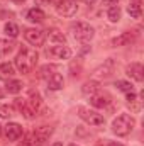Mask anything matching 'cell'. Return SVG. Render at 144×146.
Instances as JSON below:
<instances>
[{"mask_svg": "<svg viewBox=\"0 0 144 146\" xmlns=\"http://www.w3.org/2000/svg\"><path fill=\"white\" fill-rule=\"evenodd\" d=\"M37 51L36 48H22L17 56H15V61H14V66L19 70L20 73H31L34 70V66L37 65Z\"/></svg>", "mask_w": 144, "mask_h": 146, "instance_id": "6da1fadb", "label": "cell"}, {"mask_svg": "<svg viewBox=\"0 0 144 146\" xmlns=\"http://www.w3.org/2000/svg\"><path fill=\"white\" fill-rule=\"evenodd\" d=\"M134 124H136V121H134V117L132 115H129V114H120L119 117H115L114 119V122H112V131H114V134H117V136H127L132 129H134Z\"/></svg>", "mask_w": 144, "mask_h": 146, "instance_id": "7a4b0ae2", "label": "cell"}, {"mask_svg": "<svg viewBox=\"0 0 144 146\" xmlns=\"http://www.w3.org/2000/svg\"><path fill=\"white\" fill-rule=\"evenodd\" d=\"M70 31L73 33V37L78 39V41H81V42H88L95 36L93 27L90 24H87V22H73L71 26H70Z\"/></svg>", "mask_w": 144, "mask_h": 146, "instance_id": "3957f363", "label": "cell"}, {"mask_svg": "<svg viewBox=\"0 0 144 146\" xmlns=\"http://www.w3.org/2000/svg\"><path fill=\"white\" fill-rule=\"evenodd\" d=\"M51 134H53V127L51 126H39L31 133L27 143L32 146H42L46 145V141L51 138Z\"/></svg>", "mask_w": 144, "mask_h": 146, "instance_id": "277c9868", "label": "cell"}, {"mask_svg": "<svg viewBox=\"0 0 144 146\" xmlns=\"http://www.w3.org/2000/svg\"><path fill=\"white\" fill-rule=\"evenodd\" d=\"M78 115H80L87 124H90V126H102V124L105 122V119H104L102 114H98L97 110L88 109V107H83V106L78 107Z\"/></svg>", "mask_w": 144, "mask_h": 146, "instance_id": "5b68a950", "label": "cell"}, {"mask_svg": "<svg viewBox=\"0 0 144 146\" xmlns=\"http://www.w3.org/2000/svg\"><path fill=\"white\" fill-rule=\"evenodd\" d=\"M54 9L63 17H73L78 10V3H76V0H58L54 3Z\"/></svg>", "mask_w": 144, "mask_h": 146, "instance_id": "8992f818", "label": "cell"}, {"mask_svg": "<svg viewBox=\"0 0 144 146\" xmlns=\"http://www.w3.org/2000/svg\"><path fill=\"white\" fill-rule=\"evenodd\" d=\"M27 104H29V107L32 109V112H34L36 115H46L48 106H46V102L42 100V97H41L37 92H31V94H29Z\"/></svg>", "mask_w": 144, "mask_h": 146, "instance_id": "52a82bcc", "label": "cell"}, {"mask_svg": "<svg viewBox=\"0 0 144 146\" xmlns=\"http://www.w3.org/2000/svg\"><path fill=\"white\" fill-rule=\"evenodd\" d=\"M24 37H26V41L29 42V44H32V46H42L44 44V41H46V34H44V31H41V29H26L24 31Z\"/></svg>", "mask_w": 144, "mask_h": 146, "instance_id": "ba28073f", "label": "cell"}, {"mask_svg": "<svg viewBox=\"0 0 144 146\" xmlns=\"http://www.w3.org/2000/svg\"><path fill=\"white\" fill-rule=\"evenodd\" d=\"M48 54L53 56L54 60H70V56H71V49H70L66 44H54V46L49 48Z\"/></svg>", "mask_w": 144, "mask_h": 146, "instance_id": "9c48e42d", "label": "cell"}, {"mask_svg": "<svg viewBox=\"0 0 144 146\" xmlns=\"http://www.w3.org/2000/svg\"><path fill=\"white\" fill-rule=\"evenodd\" d=\"M134 41H136V33L127 31V33H122V34H119L117 37H114V39H112V46H114V48H122V46L132 44Z\"/></svg>", "mask_w": 144, "mask_h": 146, "instance_id": "30bf717a", "label": "cell"}, {"mask_svg": "<svg viewBox=\"0 0 144 146\" xmlns=\"http://www.w3.org/2000/svg\"><path fill=\"white\" fill-rule=\"evenodd\" d=\"M3 131H5V138H7L9 141H17V139L22 136V126L17 124V122H9V124L3 127Z\"/></svg>", "mask_w": 144, "mask_h": 146, "instance_id": "8fae6325", "label": "cell"}, {"mask_svg": "<svg viewBox=\"0 0 144 146\" xmlns=\"http://www.w3.org/2000/svg\"><path fill=\"white\" fill-rule=\"evenodd\" d=\"M126 73H127V76H131L132 80H136V82H143L144 80V68L141 63H131V65H127V68H126Z\"/></svg>", "mask_w": 144, "mask_h": 146, "instance_id": "7c38bea8", "label": "cell"}, {"mask_svg": "<svg viewBox=\"0 0 144 146\" xmlns=\"http://www.w3.org/2000/svg\"><path fill=\"white\" fill-rule=\"evenodd\" d=\"M90 104H92L93 107H97V109H104V107H107L108 104H110V95H108V94H100V92H97V94L90 95Z\"/></svg>", "mask_w": 144, "mask_h": 146, "instance_id": "4fadbf2b", "label": "cell"}, {"mask_svg": "<svg viewBox=\"0 0 144 146\" xmlns=\"http://www.w3.org/2000/svg\"><path fill=\"white\" fill-rule=\"evenodd\" d=\"M65 85V80H63V75L58 72H53L48 75V88L49 90H59L63 88Z\"/></svg>", "mask_w": 144, "mask_h": 146, "instance_id": "5bb4252c", "label": "cell"}, {"mask_svg": "<svg viewBox=\"0 0 144 146\" xmlns=\"http://www.w3.org/2000/svg\"><path fill=\"white\" fill-rule=\"evenodd\" d=\"M14 106H15V109L19 110L24 117H27V119H34V117H36V114H34L32 109L29 107L27 100H24V99H15V100H14Z\"/></svg>", "mask_w": 144, "mask_h": 146, "instance_id": "9a60e30c", "label": "cell"}, {"mask_svg": "<svg viewBox=\"0 0 144 146\" xmlns=\"http://www.w3.org/2000/svg\"><path fill=\"white\" fill-rule=\"evenodd\" d=\"M26 19H27L29 22L41 24V22H44V19H46V14H44L41 9L32 7V9H29V10H27V14H26Z\"/></svg>", "mask_w": 144, "mask_h": 146, "instance_id": "2e32d148", "label": "cell"}, {"mask_svg": "<svg viewBox=\"0 0 144 146\" xmlns=\"http://www.w3.org/2000/svg\"><path fill=\"white\" fill-rule=\"evenodd\" d=\"M112 72H114V61H112V60H107L102 66H98V68L93 72V75H95V76H104V78H107V76H110Z\"/></svg>", "mask_w": 144, "mask_h": 146, "instance_id": "e0dca14e", "label": "cell"}, {"mask_svg": "<svg viewBox=\"0 0 144 146\" xmlns=\"http://www.w3.org/2000/svg\"><path fill=\"white\" fill-rule=\"evenodd\" d=\"M15 75V66L10 63H2L0 65V80H12Z\"/></svg>", "mask_w": 144, "mask_h": 146, "instance_id": "ac0fdd59", "label": "cell"}, {"mask_svg": "<svg viewBox=\"0 0 144 146\" xmlns=\"http://www.w3.org/2000/svg\"><path fill=\"white\" fill-rule=\"evenodd\" d=\"M15 48V42L12 39H0V58H5L7 54H10Z\"/></svg>", "mask_w": 144, "mask_h": 146, "instance_id": "d6986e66", "label": "cell"}, {"mask_svg": "<svg viewBox=\"0 0 144 146\" xmlns=\"http://www.w3.org/2000/svg\"><path fill=\"white\" fill-rule=\"evenodd\" d=\"M127 12H129V15H131L132 19H141V14H143L141 3H139L137 0H132V2L129 3V7H127Z\"/></svg>", "mask_w": 144, "mask_h": 146, "instance_id": "ffe728a7", "label": "cell"}, {"mask_svg": "<svg viewBox=\"0 0 144 146\" xmlns=\"http://www.w3.org/2000/svg\"><path fill=\"white\" fill-rule=\"evenodd\" d=\"M98 90H100V85H98V82H95V80L87 82V83H83V87H81V92H83L85 95H93V94H97Z\"/></svg>", "mask_w": 144, "mask_h": 146, "instance_id": "44dd1931", "label": "cell"}, {"mask_svg": "<svg viewBox=\"0 0 144 146\" xmlns=\"http://www.w3.org/2000/svg\"><path fill=\"white\" fill-rule=\"evenodd\" d=\"M126 95H127V106L131 107V110H132V112H139V110H141V104H139L141 100L137 99V95H136L134 92H129V94H126Z\"/></svg>", "mask_w": 144, "mask_h": 146, "instance_id": "7402d4cb", "label": "cell"}, {"mask_svg": "<svg viewBox=\"0 0 144 146\" xmlns=\"http://www.w3.org/2000/svg\"><path fill=\"white\" fill-rule=\"evenodd\" d=\"M5 90H7L9 94H19V92L22 90V82H19V80H7Z\"/></svg>", "mask_w": 144, "mask_h": 146, "instance_id": "603a6c76", "label": "cell"}, {"mask_svg": "<svg viewBox=\"0 0 144 146\" xmlns=\"http://www.w3.org/2000/svg\"><path fill=\"white\" fill-rule=\"evenodd\" d=\"M3 33H5L9 37H12V39H14V37L19 36V33H20V31H19V26H17V24H14V22H7V24H5V27H3Z\"/></svg>", "mask_w": 144, "mask_h": 146, "instance_id": "cb8c5ba5", "label": "cell"}, {"mask_svg": "<svg viewBox=\"0 0 144 146\" xmlns=\"http://www.w3.org/2000/svg\"><path fill=\"white\" fill-rule=\"evenodd\" d=\"M120 15H122V10L119 9V5H115V7H110L107 12V17L110 22H119L120 21Z\"/></svg>", "mask_w": 144, "mask_h": 146, "instance_id": "d4e9b609", "label": "cell"}, {"mask_svg": "<svg viewBox=\"0 0 144 146\" xmlns=\"http://www.w3.org/2000/svg\"><path fill=\"white\" fill-rule=\"evenodd\" d=\"M115 87H117L120 92H126V94H129V92H134V88H132V83H131V82H126V80H117V82H115Z\"/></svg>", "mask_w": 144, "mask_h": 146, "instance_id": "484cf974", "label": "cell"}, {"mask_svg": "<svg viewBox=\"0 0 144 146\" xmlns=\"http://www.w3.org/2000/svg\"><path fill=\"white\" fill-rule=\"evenodd\" d=\"M10 115H14V109L10 106H0V117L9 119Z\"/></svg>", "mask_w": 144, "mask_h": 146, "instance_id": "4316f807", "label": "cell"}, {"mask_svg": "<svg viewBox=\"0 0 144 146\" xmlns=\"http://www.w3.org/2000/svg\"><path fill=\"white\" fill-rule=\"evenodd\" d=\"M49 39H54V41H59V44H65V36L56 29L49 31Z\"/></svg>", "mask_w": 144, "mask_h": 146, "instance_id": "83f0119b", "label": "cell"}, {"mask_svg": "<svg viewBox=\"0 0 144 146\" xmlns=\"http://www.w3.org/2000/svg\"><path fill=\"white\" fill-rule=\"evenodd\" d=\"M120 0H104V5H108V7H115Z\"/></svg>", "mask_w": 144, "mask_h": 146, "instance_id": "f1b7e54d", "label": "cell"}, {"mask_svg": "<svg viewBox=\"0 0 144 146\" xmlns=\"http://www.w3.org/2000/svg\"><path fill=\"white\" fill-rule=\"evenodd\" d=\"M108 146H124V145H122V143H110Z\"/></svg>", "mask_w": 144, "mask_h": 146, "instance_id": "f546056e", "label": "cell"}, {"mask_svg": "<svg viewBox=\"0 0 144 146\" xmlns=\"http://www.w3.org/2000/svg\"><path fill=\"white\" fill-rule=\"evenodd\" d=\"M19 146H32V145H29L27 141H24V143H20V145H19Z\"/></svg>", "mask_w": 144, "mask_h": 146, "instance_id": "4dcf8cb0", "label": "cell"}, {"mask_svg": "<svg viewBox=\"0 0 144 146\" xmlns=\"http://www.w3.org/2000/svg\"><path fill=\"white\" fill-rule=\"evenodd\" d=\"M12 2H15V3H22V2H26V0H12Z\"/></svg>", "mask_w": 144, "mask_h": 146, "instance_id": "1f68e13d", "label": "cell"}, {"mask_svg": "<svg viewBox=\"0 0 144 146\" xmlns=\"http://www.w3.org/2000/svg\"><path fill=\"white\" fill-rule=\"evenodd\" d=\"M2 97H3V90L0 88V99H2Z\"/></svg>", "mask_w": 144, "mask_h": 146, "instance_id": "d6a6232c", "label": "cell"}, {"mask_svg": "<svg viewBox=\"0 0 144 146\" xmlns=\"http://www.w3.org/2000/svg\"><path fill=\"white\" fill-rule=\"evenodd\" d=\"M53 146H63V145H61V143H54Z\"/></svg>", "mask_w": 144, "mask_h": 146, "instance_id": "836d02e7", "label": "cell"}, {"mask_svg": "<svg viewBox=\"0 0 144 146\" xmlns=\"http://www.w3.org/2000/svg\"><path fill=\"white\" fill-rule=\"evenodd\" d=\"M0 136H2V126H0Z\"/></svg>", "mask_w": 144, "mask_h": 146, "instance_id": "e575fe53", "label": "cell"}, {"mask_svg": "<svg viewBox=\"0 0 144 146\" xmlns=\"http://www.w3.org/2000/svg\"><path fill=\"white\" fill-rule=\"evenodd\" d=\"M70 146H78V145H70Z\"/></svg>", "mask_w": 144, "mask_h": 146, "instance_id": "d590c367", "label": "cell"}]
</instances>
